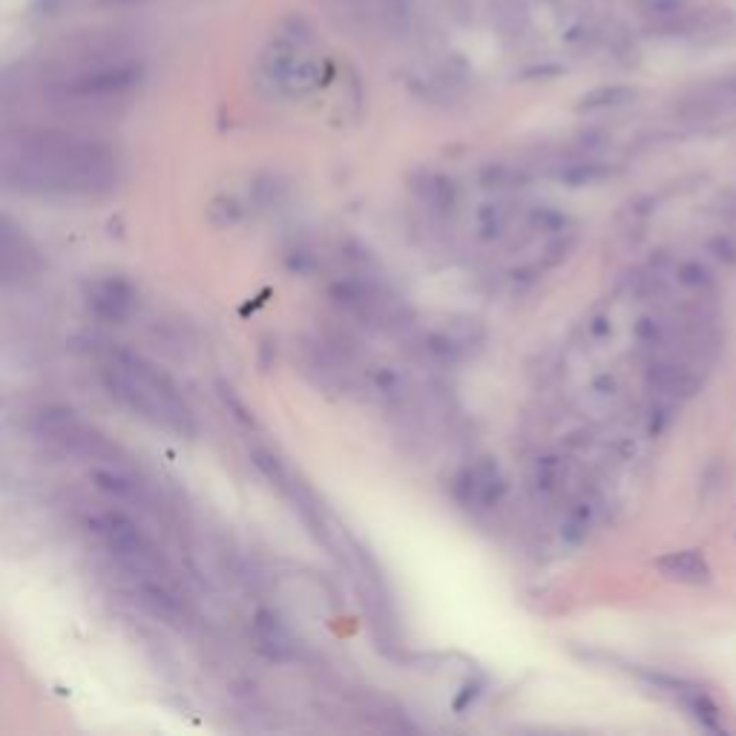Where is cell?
I'll return each mask as SVG.
<instances>
[{"mask_svg":"<svg viewBox=\"0 0 736 736\" xmlns=\"http://www.w3.org/2000/svg\"><path fill=\"white\" fill-rule=\"evenodd\" d=\"M101 380L115 400L144 423L176 437H193L196 417L173 380L141 354L113 348L101 360Z\"/></svg>","mask_w":736,"mask_h":736,"instance_id":"2","label":"cell"},{"mask_svg":"<svg viewBox=\"0 0 736 736\" xmlns=\"http://www.w3.org/2000/svg\"><path fill=\"white\" fill-rule=\"evenodd\" d=\"M659 420H667V409H659ZM650 432H662V423H656V414H653V423H650Z\"/></svg>","mask_w":736,"mask_h":736,"instance_id":"23","label":"cell"},{"mask_svg":"<svg viewBox=\"0 0 736 736\" xmlns=\"http://www.w3.org/2000/svg\"><path fill=\"white\" fill-rule=\"evenodd\" d=\"M458 495L463 504L489 509L506 495V481L492 458L475 460L458 478Z\"/></svg>","mask_w":736,"mask_h":736,"instance_id":"6","label":"cell"},{"mask_svg":"<svg viewBox=\"0 0 736 736\" xmlns=\"http://www.w3.org/2000/svg\"><path fill=\"white\" fill-rule=\"evenodd\" d=\"M478 696H481V688L478 685H463V693L458 696V702H455V711H466L469 705H475L478 702Z\"/></svg>","mask_w":736,"mask_h":736,"instance_id":"21","label":"cell"},{"mask_svg":"<svg viewBox=\"0 0 736 736\" xmlns=\"http://www.w3.org/2000/svg\"><path fill=\"white\" fill-rule=\"evenodd\" d=\"M504 225L506 216L498 205H483L481 210H478V233H481L483 239L501 236V233H504Z\"/></svg>","mask_w":736,"mask_h":736,"instance_id":"16","label":"cell"},{"mask_svg":"<svg viewBox=\"0 0 736 736\" xmlns=\"http://www.w3.org/2000/svg\"><path fill=\"white\" fill-rule=\"evenodd\" d=\"M481 182L489 190H512V187H524L527 184V173L521 167H515V164H501L498 161V164L483 167Z\"/></svg>","mask_w":736,"mask_h":736,"instance_id":"14","label":"cell"},{"mask_svg":"<svg viewBox=\"0 0 736 736\" xmlns=\"http://www.w3.org/2000/svg\"><path fill=\"white\" fill-rule=\"evenodd\" d=\"M590 331H593V337H604V334H610V322L604 320V317H596V320L590 322Z\"/></svg>","mask_w":736,"mask_h":736,"instance_id":"22","label":"cell"},{"mask_svg":"<svg viewBox=\"0 0 736 736\" xmlns=\"http://www.w3.org/2000/svg\"><path fill=\"white\" fill-rule=\"evenodd\" d=\"M639 98L636 87H621V84H610V87H596L587 95H581L578 101V113H601V110H619L627 107Z\"/></svg>","mask_w":736,"mask_h":736,"instance_id":"11","label":"cell"},{"mask_svg":"<svg viewBox=\"0 0 736 736\" xmlns=\"http://www.w3.org/2000/svg\"><path fill=\"white\" fill-rule=\"evenodd\" d=\"M711 279V268L702 265V262H685V265H679V282L685 288H705V285H711Z\"/></svg>","mask_w":736,"mask_h":736,"instance_id":"17","label":"cell"},{"mask_svg":"<svg viewBox=\"0 0 736 736\" xmlns=\"http://www.w3.org/2000/svg\"><path fill=\"white\" fill-rule=\"evenodd\" d=\"M650 383L662 394H690L696 389V377L688 368L676 366V363H653L650 366Z\"/></svg>","mask_w":736,"mask_h":736,"instance_id":"12","label":"cell"},{"mask_svg":"<svg viewBox=\"0 0 736 736\" xmlns=\"http://www.w3.org/2000/svg\"><path fill=\"white\" fill-rule=\"evenodd\" d=\"M38 268V253L12 219L0 216V279H21Z\"/></svg>","mask_w":736,"mask_h":736,"instance_id":"7","label":"cell"},{"mask_svg":"<svg viewBox=\"0 0 736 736\" xmlns=\"http://www.w3.org/2000/svg\"><path fill=\"white\" fill-rule=\"evenodd\" d=\"M636 334H639V340L644 345H656L662 340V325H659V320H653V317H642L639 325H636Z\"/></svg>","mask_w":736,"mask_h":736,"instance_id":"19","label":"cell"},{"mask_svg":"<svg viewBox=\"0 0 736 736\" xmlns=\"http://www.w3.org/2000/svg\"><path fill=\"white\" fill-rule=\"evenodd\" d=\"M656 570L665 575L673 584H688V587H702L711 581V564L699 550H679L667 552L656 561Z\"/></svg>","mask_w":736,"mask_h":736,"instance_id":"8","label":"cell"},{"mask_svg":"<svg viewBox=\"0 0 736 736\" xmlns=\"http://www.w3.org/2000/svg\"><path fill=\"white\" fill-rule=\"evenodd\" d=\"M610 176V167L596 159H575L561 164L558 170V182L570 184V187H587V184L604 182Z\"/></svg>","mask_w":736,"mask_h":736,"instance_id":"13","label":"cell"},{"mask_svg":"<svg viewBox=\"0 0 736 736\" xmlns=\"http://www.w3.org/2000/svg\"><path fill=\"white\" fill-rule=\"evenodd\" d=\"M414 190L420 196V202L432 210H452L458 202V184L455 179L443 176V173H420V179L414 182Z\"/></svg>","mask_w":736,"mask_h":736,"instance_id":"9","label":"cell"},{"mask_svg":"<svg viewBox=\"0 0 736 736\" xmlns=\"http://www.w3.org/2000/svg\"><path fill=\"white\" fill-rule=\"evenodd\" d=\"M256 639H259V647L271 659H291L294 656V639H291V633L271 613H259V619H256Z\"/></svg>","mask_w":736,"mask_h":736,"instance_id":"10","label":"cell"},{"mask_svg":"<svg viewBox=\"0 0 736 736\" xmlns=\"http://www.w3.org/2000/svg\"><path fill=\"white\" fill-rule=\"evenodd\" d=\"M87 305L98 320L124 322L133 317L138 294L133 282H127L124 276H101L87 291Z\"/></svg>","mask_w":736,"mask_h":736,"instance_id":"5","label":"cell"},{"mask_svg":"<svg viewBox=\"0 0 736 736\" xmlns=\"http://www.w3.org/2000/svg\"><path fill=\"white\" fill-rule=\"evenodd\" d=\"M121 176L118 153L107 141L72 133L23 138L3 161L9 187L44 199H92L115 190Z\"/></svg>","mask_w":736,"mask_h":736,"instance_id":"1","label":"cell"},{"mask_svg":"<svg viewBox=\"0 0 736 736\" xmlns=\"http://www.w3.org/2000/svg\"><path fill=\"white\" fill-rule=\"evenodd\" d=\"M101 6H133V3H141V0H98Z\"/></svg>","mask_w":736,"mask_h":736,"instance_id":"24","label":"cell"},{"mask_svg":"<svg viewBox=\"0 0 736 736\" xmlns=\"http://www.w3.org/2000/svg\"><path fill=\"white\" fill-rule=\"evenodd\" d=\"M532 225H535L538 230H544V233H558V230H564L567 219H564L558 210L541 207V210H535V213H532Z\"/></svg>","mask_w":736,"mask_h":736,"instance_id":"18","label":"cell"},{"mask_svg":"<svg viewBox=\"0 0 736 736\" xmlns=\"http://www.w3.org/2000/svg\"><path fill=\"white\" fill-rule=\"evenodd\" d=\"M711 251L722 259V262H736V242L731 236H719L711 245Z\"/></svg>","mask_w":736,"mask_h":736,"instance_id":"20","label":"cell"},{"mask_svg":"<svg viewBox=\"0 0 736 736\" xmlns=\"http://www.w3.org/2000/svg\"><path fill=\"white\" fill-rule=\"evenodd\" d=\"M144 78L136 61H90L64 72L52 90L64 101H113L133 92Z\"/></svg>","mask_w":736,"mask_h":736,"instance_id":"4","label":"cell"},{"mask_svg":"<svg viewBox=\"0 0 736 736\" xmlns=\"http://www.w3.org/2000/svg\"><path fill=\"white\" fill-rule=\"evenodd\" d=\"M593 521H596V506L590 504V501H581V504H575L570 509V515H567V521L561 527V535L570 544H581L587 538L590 527H593Z\"/></svg>","mask_w":736,"mask_h":736,"instance_id":"15","label":"cell"},{"mask_svg":"<svg viewBox=\"0 0 736 736\" xmlns=\"http://www.w3.org/2000/svg\"><path fill=\"white\" fill-rule=\"evenodd\" d=\"M95 532H98L101 544L121 561V567L133 578H141V587L147 596L156 598V601L164 598L167 604H173V596L167 593V575L161 573L164 570L161 558L150 547V541L138 532L133 521H127L118 512H104L95 518Z\"/></svg>","mask_w":736,"mask_h":736,"instance_id":"3","label":"cell"}]
</instances>
